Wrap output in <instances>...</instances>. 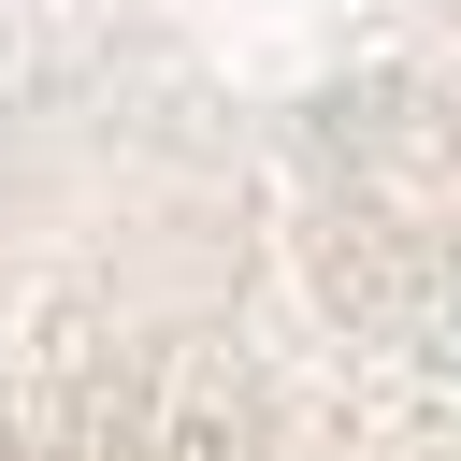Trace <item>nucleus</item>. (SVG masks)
I'll list each match as a JSON object with an SVG mask.
<instances>
[{
  "mask_svg": "<svg viewBox=\"0 0 461 461\" xmlns=\"http://www.w3.org/2000/svg\"><path fill=\"white\" fill-rule=\"evenodd\" d=\"M0 461H461V0H0Z\"/></svg>",
  "mask_w": 461,
  "mask_h": 461,
  "instance_id": "1",
  "label": "nucleus"
}]
</instances>
